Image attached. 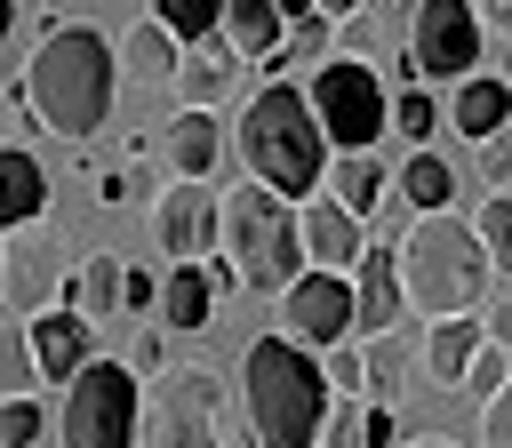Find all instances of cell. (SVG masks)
Wrapping results in <instances>:
<instances>
[{"instance_id": "1", "label": "cell", "mask_w": 512, "mask_h": 448, "mask_svg": "<svg viewBox=\"0 0 512 448\" xmlns=\"http://www.w3.org/2000/svg\"><path fill=\"white\" fill-rule=\"evenodd\" d=\"M24 88H32V112L48 120V136L80 144L112 120V96H120V48L96 32V24H56L32 40L24 56Z\"/></svg>"}, {"instance_id": "2", "label": "cell", "mask_w": 512, "mask_h": 448, "mask_svg": "<svg viewBox=\"0 0 512 448\" xmlns=\"http://www.w3.org/2000/svg\"><path fill=\"white\" fill-rule=\"evenodd\" d=\"M232 144H240L248 176L272 184V192L296 200V208H304V200L320 192V176H328V128H320V112H312V88H296L288 72H272V80L240 104Z\"/></svg>"}, {"instance_id": "3", "label": "cell", "mask_w": 512, "mask_h": 448, "mask_svg": "<svg viewBox=\"0 0 512 448\" xmlns=\"http://www.w3.org/2000/svg\"><path fill=\"white\" fill-rule=\"evenodd\" d=\"M328 392V360H312L296 336H256L240 352V416L256 448H320Z\"/></svg>"}, {"instance_id": "4", "label": "cell", "mask_w": 512, "mask_h": 448, "mask_svg": "<svg viewBox=\"0 0 512 448\" xmlns=\"http://www.w3.org/2000/svg\"><path fill=\"white\" fill-rule=\"evenodd\" d=\"M488 240L472 232V216L440 208V216H408L400 232V288H408V312L432 328V320H464L480 296H488Z\"/></svg>"}, {"instance_id": "5", "label": "cell", "mask_w": 512, "mask_h": 448, "mask_svg": "<svg viewBox=\"0 0 512 448\" xmlns=\"http://www.w3.org/2000/svg\"><path fill=\"white\" fill-rule=\"evenodd\" d=\"M224 256H232V272H240L248 296H288V288L312 272L296 200H280V192L256 184V176L232 184V192H224Z\"/></svg>"}, {"instance_id": "6", "label": "cell", "mask_w": 512, "mask_h": 448, "mask_svg": "<svg viewBox=\"0 0 512 448\" xmlns=\"http://www.w3.org/2000/svg\"><path fill=\"white\" fill-rule=\"evenodd\" d=\"M136 432H144V376L128 360H88L64 384L56 440L64 448H136Z\"/></svg>"}, {"instance_id": "7", "label": "cell", "mask_w": 512, "mask_h": 448, "mask_svg": "<svg viewBox=\"0 0 512 448\" xmlns=\"http://www.w3.org/2000/svg\"><path fill=\"white\" fill-rule=\"evenodd\" d=\"M312 112L336 152H376V136L392 128V96H384L376 64H360V56H328L312 72Z\"/></svg>"}, {"instance_id": "8", "label": "cell", "mask_w": 512, "mask_h": 448, "mask_svg": "<svg viewBox=\"0 0 512 448\" xmlns=\"http://www.w3.org/2000/svg\"><path fill=\"white\" fill-rule=\"evenodd\" d=\"M216 424H224V384L208 368H168V376L144 384V432H136V448H224Z\"/></svg>"}, {"instance_id": "9", "label": "cell", "mask_w": 512, "mask_h": 448, "mask_svg": "<svg viewBox=\"0 0 512 448\" xmlns=\"http://www.w3.org/2000/svg\"><path fill=\"white\" fill-rule=\"evenodd\" d=\"M56 304H72V256H64V240L48 224H16L8 248H0V312L40 320Z\"/></svg>"}, {"instance_id": "10", "label": "cell", "mask_w": 512, "mask_h": 448, "mask_svg": "<svg viewBox=\"0 0 512 448\" xmlns=\"http://www.w3.org/2000/svg\"><path fill=\"white\" fill-rule=\"evenodd\" d=\"M480 48H488V16L472 0H416V16H408V64H416V80L464 88L480 72Z\"/></svg>"}, {"instance_id": "11", "label": "cell", "mask_w": 512, "mask_h": 448, "mask_svg": "<svg viewBox=\"0 0 512 448\" xmlns=\"http://www.w3.org/2000/svg\"><path fill=\"white\" fill-rule=\"evenodd\" d=\"M280 320L304 352H336L360 336V296H352V272H304L288 296H280Z\"/></svg>"}, {"instance_id": "12", "label": "cell", "mask_w": 512, "mask_h": 448, "mask_svg": "<svg viewBox=\"0 0 512 448\" xmlns=\"http://www.w3.org/2000/svg\"><path fill=\"white\" fill-rule=\"evenodd\" d=\"M160 248L176 256V264H208L216 248H224V192H208V184H176V192H160Z\"/></svg>"}, {"instance_id": "13", "label": "cell", "mask_w": 512, "mask_h": 448, "mask_svg": "<svg viewBox=\"0 0 512 448\" xmlns=\"http://www.w3.org/2000/svg\"><path fill=\"white\" fill-rule=\"evenodd\" d=\"M296 216H304V256H312V272H360V256H368V224H360L336 192L304 200Z\"/></svg>"}, {"instance_id": "14", "label": "cell", "mask_w": 512, "mask_h": 448, "mask_svg": "<svg viewBox=\"0 0 512 448\" xmlns=\"http://www.w3.org/2000/svg\"><path fill=\"white\" fill-rule=\"evenodd\" d=\"M120 72H128L136 88H176V72H184V40H176L160 16H136V24L120 32Z\"/></svg>"}, {"instance_id": "15", "label": "cell", "mask_w": 512, "mask_h": 448, "mask_svg": "<svg viewBox=\"0 0 512 448\" xmlns=\"http://www.w3.org/2000/svg\"><path fill=\"white\" fill-rule=\"evenodd\" d=\"M352 296H360V336H392V320L408 312L400 248H368V256H360V272H352Z\"/></svg>"}, {"instance_id": "16", "label": "cell", "mask_w": 512, "mask_h": 448, "mask_svg": "<svg viewBox=\"0 0 512 448\" xmlns=\"http://www.w3.org/2000/svg\"><path fill=\"white\" fill-rule=\"evenodd\" d=\"M240 64H248V56H240L232 40H224V48H216V40H200V48L184 56V72H176V112H216V104L232 96Z\"/></svg>"}, {"instance_id": "17", "label": "cell", "mask_w": 512, "mask_h": 448, "mask_svg": "<svg viewBox=\"0 0 512 448\" xmlns=\"http://www.w3.org/2000/svg\"><path fill=\"white\" fill-rule=\"evenodd\" d=\"M160 152H168V176H176V184H208L216 160H224V128H216V112H176L168 136H160Z\"/></svg>"}, {"instance_id": "18", "label": "cell", "mask_w": 512, "mask_h": 448, "mask_svg": "<svg viewBox=\"0 0 512 448\" xmlns=\"http://www.w3.org/2000/svg\"><path fill=\"white\" fill-rule=\"evenodd\" d=\"M480 344H488V320H472V312H464V320H432V328H424V376H432L440 392H464Z\"/></svg>"}, {"instance_id": "19", "label": "cell", "mask_w": 512, "mask_h": 448, "mask_svg": "<svg viewBox=\"0 0 512 448\" xmlns=\"http://www.w3.org/2000/svg\"><path fill=\"white\" fill-rule=\"evenodd\" d=\"M88 328H96V320H80L72 304H56V312L32 320V344H40V376H48V384H72V376L96 360V352H88Z\"/></svg>"}, {"instance_id": "20", "label": "cell", "mask_w": 512, "mask_h": 448, "mask_svg": "<svg viewBox=\"0 0 512 448\" xmlns=\"http://www.w3.org/2000/svg\"><path fill=\"white\" fill-rule=\"evenodd\" d=\"M448 128H456V136H472V144H488L496 128H512V80L472 72V80L448 96Z\"/></svg>"}, {"instance_id": "21", "label": "cell", "mask_w": 512, "mask_h": 448, "mask_svg": "<svg viewBox=\"0 0 512 448\" xmlns=\"http://www.w3.org/2000/svg\"><path fill=\"white\" fill-rule=\"evenodd\" d=\"M48 216V168L32 160V144H8L0 152V224H40Z\"/></svg>"}, {"instance_id": "22", "label": "cell", "mask_w": 512, "mask_h": 448, "mask_svg": "<svg viewBox=\"0 0 512 448\" xmlns=\"http://www.w3.org/2000/svg\"><path fill=\"white\" fill-rule=\"evenodd\" d=\"M72 312H80V320H112V312H128V264H120V248L80 256V272H72Z\"/></svg>"}, {"instance_id": "23", "label": "cell", "mask_w": 512, "mask_h": 448, "mask_svg": "<svg viewBox=\"0 0 512 448\" xmlns=\"http://www.w3.org/2000/svg\"><path fill=\"white\" fill-rule=\"evenodd\" d=\"M224 40L248 56V64H272L288 48V16L280 0H224Z\"/></svg>"}, {"instance_id": "24", "label": "cell", "mask_w": 512, "mask_h": 448, "mask_svg": "<svg viewBox=\"0 0 512 448\" xmlns=\"http://www.w3.org/2000/svg\"><path fill=\"white\" fill-rule=\"evenodd\" d=\"M208 312H216V272H208V264H176V272H168V288H160V328L200 336V328H208Z\"/></svg>"}, {"instance_id": "25", "label": "cell", "mask_w": 512, "mask_h": 448, "mask_svg": "<svg viewBox=\"0 0 512 448\" xmlns=\"http://www.w3.org/2000/svg\"><path fill=\"white\" fill-rule=\"evenodd\" d=\"M328 192L368 224L376 208H384V192H392V176H384V160L376 152H336V168H328Z\"/></svg>"}, {"instance_id": "26", "label": "cell", "mask_w": 512, "mask_h": 448, "mask_svg": "<svg viewBox=\"0 0 512 448\" xmlns=\"http://www.w3.org/2000/svg\"><path fill=\"white\" fill-rule=\"evenodd\" d=\"M392 192H400V208H408V216H440V208H456V168H448L440 152H416V160L400 168V184H392Z\"/></svg>"}, {"instance_id": "27", "label": "cell", "mask_w": 512, "mask_h": 448, "mask_svg": "<svg viewBox=\"0 0 512 448\" xmlns=\"http://www.w3.org/2000/svg\"><path fill=\"white\" fill-rule=\"evenodd\" d=\"M0 384L8 400H32L48 376H40V344H32V320H0Z\"/></svg>"}, {"instance_id": "28", "label": "cell", "mask_w": 512, "mask_h": 448, "mask_svg": "<svg viewBox=\"0 0 512 448\" xmlns=\"http://www.w3.org/2000/svg\"><path fill=\"white\" fill-rule=\"evenodd\" d=\"M448 128V112H440V96L432 88H400L392 96V136L400 144H416V152H432V136Z\"/></svg>"}, {"instance_id": "29", "label": "cell", "mask_w": 512, "mask_h": 448, "mask_svg": "<svg viewBox=\"0 0 512 448\" xmlns=\"http://www.w3.org/2000/svg\"><path fill=\"white\" fill-rule=\"evenodd\" d=\"M152 16H160L184 48H200L208 32H224V0H152Z\"/></svg>"}, {"instance_id": "30", "label": "cell", "mask_w": 512, "mask_h": 448, "mask_svg": "<svg viewBox=\"0 0 512 448\" xmlns=\"http://www.w3.org/2000/svg\"><path fill=\"white\" fill-rule=\"evenodd\" d=\"M472 232L488 240V256H496V272H512V192H488V200L472 208Z\"/></svg>"}, {"instance_id": "31", "label": "cell", "mask_w": 512, "mask_h": 448, "mask_svg": "<svg viewBox=\"0 0 512 448\" xmlns=\"http://www.w3.org/2000/svg\"><path fill=\"white\" fill-rule=\"evenodd\" d=\"M328 32H336V16H304V24L288 32V48H280L264 72H288V64H328Z\"/></svg>"}, {"instance_id": "32", "label": "cell", "mask_w": 512, "mask_h": 448, "mask_svg": "<svg viewBox=\"0 0 512 448\" xmlns=\"http://www.w3.org/2000/svg\"><path fill=\"white\" fill-rule=\"evenodd\" d=\"M360 344H368V392L392 400L400 376H408V344H400V336H360Z\"/></svg>"}, {"instance_id": "33", "label": "cell", "mask_w": 512, "mask_h": 448, "mask_svg": "<svg viewBox=\"0 0 512 448\" xmlns=\"http://www.w3.org/2000/svg\"><path fill=\"white\" fill-rule=\"evenodd\" d=\"M504 384H512V344H496V336H488V344H480V360H472V376H464V400H480V408H488Z\"/></svg>"}, {"instance_id": "34", "label": "cell", "mask_w": 512, "mask_h": 448, "mask_svg": "<svg viewBox=\"0 0 512 448\" xmlns=\"http://www.w3.org/2000/svg\"><path fill=\"white\" fill-rule=\"evenodd\" d=\"M40 424H48V416H40V392H32V400H0V448H32Z\"/></svg>"}, {"instance_id": "35", "label": "cell", "mask_w": 512, "mask_h": 448, "mask_svg": "<svg viewBox=\"0 0 512 448\" xmlns=\"http://www.w3.org/2000/svg\"><path fill=\"white\" fill-rule=\"evenodd\" d=\"M328 360V384L336 392H368V344L352 336V344H336V352H320Z\"/></svg>"}, {"instance_id": "36", "label": "cell", "mask_w": 512, "mask_h": 448, "mask_svg": "<svg viewBox=\"0 0 512 448\" xmlns=\"http://www.w3.org/2000/svg\"><path fill=\"white\" fill-rule=\"evenodd\" d=\"M120 360H128V368H136V376H168V368H160V360H168V344H160V328H136V336H128V352H120Z\"/></svg>"}, {"instance_id": "37", "label": "cell", "mask_w": 512, "mask_h": 448, "mask_svg": "<svg viewBox=\"0 0 512 448\" xmlns=\"http://www.w3.org/2000/svg\"><path fill=\"white\" fill-rule=\"evenodd\" d=\"M472 160H480V184H512V128H496Z\"/></svg>"}, {"instance_id": "38", "label": "cell", "mask_w": 512, "mask_h": 448, "mask_svg": "<svg viewBox=\"0 0 512 448\" xmlns=\"http://www.w3.org/2000/svg\"><path fill=\"white\" fill-rule=\"evenodd\" d=\"M480 448H512V384L480 408Z\"/></svg>"}, {"instance_id": "39", "label": "cell", "mask_w": 512, "mask_h": 448, "mask_svg": "<svg viewBox=\"0 0 512 448\" xmlns=\"http://www.w3.org/2000/svg\"><path fill=\"white\" fill-rule=\"evenodd\" d=\"M360 448H400V424H392V408H384V400L360 416Z\"/></svg>"}, {"instance_id": "40", "label": "cell", "mask_w": 512, "mask_h": 448, "mask_svg": "<svg viewBox=\"0 0 512 448\" xmlns=\"http://www.w3.org/2000/svg\"><path fill=\"white\" fill-rule=\"evenodd\" d=\"M160 288L168 280H152L144 264H128V312H160Z\"/></svg>"}, {"instance_id": "41", "label": "cell", "mask_w": 512, "mask_h": 448, "mask_svg": "<svg viewBox=\"0 0 512 448\" xmlns=\"http://www.w3.org/2000/svg\"><path fill=\"white\" fill-rule=\"evenodd\" d=\"M136 192H144V176H128V168H112V176L96 184V200H104V208H128Z\"/></svg>"}, {"instance_id": "42", "label": "cell", "mask_w": 512, "mask_h": 448, "mask_svg": "<svg viewBox=\"0 0 512 448\" xmlns=\"http://www.w3.org/2000/svg\"><path fill=\"white\" fill-rule=\"evenodd\" d=\"M488 336H496V344H512V296H504V304H488Z\"/></svg>"}, {"instance_id": "43", "label": "cell", "mask_w": 512, "mask_h": 448, "mask_svg": "<svg viewBox=\"0 0 512 448\" xmlns=\"http://www.w3.org/2000/svg\"><path fill=\"white\" fill-rule=\"evenodd\" d=\"M280 16H288V32H296L304 16H320V0H280Z\"/></svg>"}, {"instance_id": "44", "label": "cell", "mask_w": 512, "mask_h": 448, "mask_svg": "<svg viewBox=\"0 0 512 448\" xmlns=\"http://www.w3.org/2000/svg\"><path fill=\"white\" fill-rule=\"evenodd\" d=\"M320 16H336V24H352V16H360V0H320Z\"/></svg>"}, {"instance_id": "45", "label": "cell", "mask_w": 512, "mask_h": 448, "mask_svg": "<svg viewBox=\"0 0 512 448\" xmlns=\"http://www.w3.org/2000/svg\"><path fill=\"white\" fill-rule=\"evenodd\" d=\"M472 8H480L488 24H512V0H472Z\"/></svg>"}, {"instance_id": "46", "label": "cell", "mask_w": 512, "mask_h": 448, "mask_svg": "<svg viewBox=\"0 0 512 448\" xmlns=\"http://www.w3.org/2000/svg\"><path fill=\"white\" fill-rule=\"evenodd\" d=\"M400 448H456V440H440V432H416V440H400Z\"/></svg>"}]
</instances>
